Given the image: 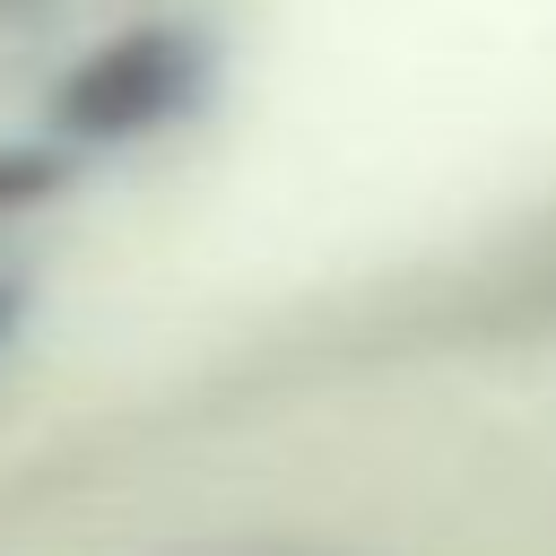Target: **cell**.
<instances>
[{"mask_svg": "<svg viewBox=\"0 0 556 556\" xmlns=\"http://www.w3.org/2000/svg\"><path fill=\"white\" fill-rule=\"evenodd\" d=\"M400 374L382 530L235 539L191 556H556V235L469 278V295L382 348Z\"/></svg>", "mask_w": 556, "mask_h": 556, "instance_id": "cell-1", "label": "cell"}, {"mask_svg": "<svg viewBox=\"0 0 556 556\" xmlns=\"http://www.w3.org/2000/svg\"><path fill=\"white\" fill-rule=\"evenodd\" d=\"M208 35L191 17H139L122 35H104L43 104V130L70 148H130L165 122H182L208 87Z\"/></svg>", "mask_w": 556, "mask_h": 556, "instance_id": "cell-2", "label": "cell"}, {"mask_svg": "<svg viewBox=\"0 0 556 556\" xmlns=\"http://www.w3.org/2000/svg\"><path fill=\"white\" fill-rule=\"evenodd\" d=\"M70 182V139H43V148H0V208H35Z\"/></svg>", "mask_w": 556, "mask_h": 556, "instance_id": "cell-3", "label": "cell"}, {"mask_svg": "<svg viewBox=\"0 0 556 556\" xmlns=\"http://www.w3.org/2000/svg\"><path fill=\"white\" fill-rule=\"evenodd\" d=\"M9 321H17V287H0V339H9Z\"/></svg>", "mask_w": 556, "mask_h": 556, "instance_id": "cell-4", "label": "cell"}]
</instances>
